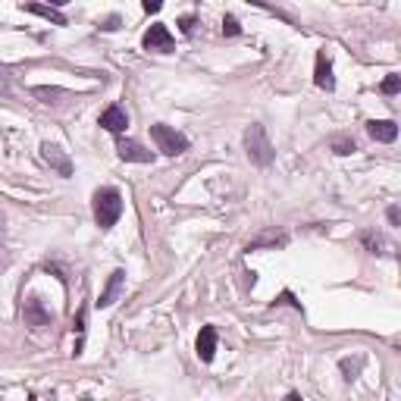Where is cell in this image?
<instances>
[{"mask_svg":"<svg viewBox=\"0 0 401 401\" xmlns=\"http://www.w3.org/2000/svg\"><path fill=\"white\" fill-rule=\"evenodd\" d=\"M122 216V194L116 188H97L94 192V223L101 229L116 226V220Z\"/></svg>","mask_w":401,"mask_h":401,"instance_id":"cell-1","label":"cell"},{"mask_svg":"<svg viewBox=\"0 0 401 401\" xmlns=\"http://www.w3.org/2000/svg\"><path fill=\"white\" fill-rule=\"evenodd\" d=\"M245 151H248V157H251V164H257V166L273 164L276 151H273V144H270V138H267V129L260 126V122H254V126L245 132Z\"/></svg>","mask_w":401,"mask_h":401,"instance_id":"cell-2","label":"cell"},{"mask_svg":"<svg viewBox=\"0 0 401 401\" xmlns=\"http://www.w3.org/2000/svg\"><path fill=\"white\" fill-rule=\"evenodd\" d=\"M151 138L157 142V151H164L166 157H179L188 151V138L182 132H176V129L164 126V122H157V126H151Z\"/></svg>","mask_w":401,"mask_h":401,"instance_id":"cell-3","label":"cell"},{"mask_svg":"<svg viewBox=\"0 0 401 401\" xmlns=\"http://www.w3.org/2000/svg\"><path fill=\"white\" fill-rule=\"evenodd\" d=\"M116 154H119V160H126V164H154V151H148L144 144L132 142V138H119Z\"/></svg>","mask_w":401,"mask_h":401,"instance_id":"cell-4","label":"cell"},{"mask_svg":"<svg viewBox=\"0 0 401 401\" xmlns=\"http://www.w3.org/2000/svg\"><path fill=\"white\" fill-rule=\"evenodd\" d=\"M142 44H144V51L170 53L172 47H176V41H172V35H170V29H166V25H151V29L144 31Z\"/></svg>","mask_w":401,"mask_h":401,"instance_id":"cell-5","label":"cell"},{"mask_svg":"<svg viewBox=\"0 0 401 401\" xmlns=\"http://www.w3.org/2000/svg\"><path fill=\"white\" fill-rule=\"evenodd\" d=\"M122 285H126V270H113L107 285H104V292H101V298H97V307L116 305V298L122 295Z\"/></svg>","mask_w":401,"mask_h":401,"instance_id":"cell-6","label":"cell"},{"mask_svg":"<svg viewBox=\"0 0 401 401\" xmlns=\"http://www.w3.org/2000/svg\"><path fill=\"white\" fill-rule=\"evenodd\" d=\"M41 157H44L47 164H51L53 170H57L63 179H69V176H73V164H69V157L63 154V151H60L57 144H51V142H47V144H41Z\"/></svg>","mask_w":401,"mask_h":401,"instance_id":"cell-7","label":"cell"},{"mask_svg":"<svg viewBox=\"0 0 401 401\" xmlns=\"http://www.w3.org/2000/svg\"><path fill=\"white\" fill-rule=\"evenodd\" d=\"M101 126L107 129V132H113V135H122L129 129V116H126V110L119 104H113V107H107L104 113H101Z\"/></svg>","mask_w":401,"mask_h":401,"instance_id":"cell-8","label":"cell"},{"mask_svg":"<svg viewBox=\"0 0 401 401\" xmlns=\"http://www.w3.org/2000/svg\"><path fill=\"white\" fill-rule=\"evenodd\" d=\"M367 132H370L373 142H383V144H392L398 138V126L392 119H373V122H367Z\"/></svg>","mask_w":401,"mask_h":401,"instance_id":"cell-9","label":"cell"},{"mask_svg":"<svg viewBox=\"0 0 401 401\" xmlns=\"http://www.w3.org/2000/svg\"><path fill=\"white\" fill-rule=\"evenodd\" d=\"M194 351H198V357L204 361V364H210L216 354V329L214 326H204L198 335V342H194Z\"/></svg>","mask_w":401,"mask_h":401,"instance_id":"cell-10","label":"cell"},{"mask_svg":"<svg viewBox=\"0 0 401 401\" xmlns=\"http://www.w3.org/2000/svg\"><path fill=\"white\" fill-rule=\"evenodd\" d=\"M313 82H317L320 88H326V91H333V88H335L333 63H329L326 51H320V53H317V69H313Z\"/></svg>","mask_w":401,"mask_h":401,"instance_id":"cell-11","label":"cell"},{"mask_svg":"<svg viewBox=\"0 0 401 401\" xmlns=\"http://www.w3.org/2000/svg\"><path fill=\"white\" fill-rule=\"evenodd\" d=\"M23 10L25 13L41 16V19H47V23H53V25H66V16L60 13L57 7H47V3H23Z\"/></svg>","mask_w":401,"mask_h":401,"instance_id":"cell-12","label":"cell"},{"mask_svg":"<svg viewBox=\"0 0 401 401\" xmlns=\"http://www.w3.org/2000/svg\"><path fill=\"white\" fill-rule=\"evenodd\" d=\"M25 323H29V326H47V323H51V313L41 307L38 298H29V301H25Z\"/></svg>","mask_w":401,"mask_h":401,"instance_id":"cell-13","label":"cell"},{"mask_svg":"<svg viewBox=\"0 0 401 401\" xmlns=\"http://www.w3.org/2000/svg\"><path fill=\"white\" fill-rule=\"evenodd\" d=\"M285 242H289V235H276V232H270V235L251 242V245H248V251H257V248H263V245H285Z\"/></svg>","mask_w":401,"mask_h":401,"instance_id":"cell-14","label":"cell"},{"mask_svg":"<svg viewBox=\"0 0 401 401\" xmlns=\"http://www.w3.org/2000/svg\"><path fill=\"white\" fill-rule=\"evenodd\" d=\"M398 88H401V75H386V79H383V85H379V91H383V94H398Z\"/></svg>","mask_w":401,"mask_h":401,"instance_id":"cell-15","label":"cell"},{"mask_svg":"<svg viewBox=\"0 0 401 401\" xmlns=\"http://www.w3.org/2000/svg\"><path fill=\"white\" fill-rule=\"evenodd\" d=\"M333 148H335V154H354L357 151V144L354 142H345V138H339V142H333Z\"/></svg>","mask_w":401,"mask_h":401,"instance_id":"cell-16","label":"cell"},{"mask_svg":"<svg viewBox=\"0 0 401 401\" xmlns=\"http://www.w3.org/2000/svg\"><path fill=\"white\" fill-rule=\"evenodd\" d=\"M238 31H242L238 29V19L235 16H226L223 19V35H238Z\"/></svg>","mask_w":401,"mask_h":401,"instance_id":"cell-17","label":"cell"},{"mask_svg":"<svg viewBox=\"0 0 401 401\" xmlns=\"http://www.w3.org/2000/svg\"><path fill=\"white\" fill-rule=\"evenodd\" d=\"M179 29L185 31V35H192L194 31V16H182V19H179Z\"/></svg>","mask_w":401,"mask_h":401,"instance_id":"cell-18","label":"cell"},{"mask_svg":"<svg viewBox=\"0 0 401 401\" xmlns=\"http://www.w3.org/2000/svg\"><path fill=\"white\" fill-rule=\"evenodd\" d=\"M142 7L148 10V13H160V7H164V0H142Z\"/></svg>","mask_w":401,"mask_h":401,"instance_id":"cell-19","label":"cell"},{"mask_svg":"<svg viewBox=\"0 0 401 401\" xmlns=\"http://www.w3.org/2000/svg\"><path fill=\"white\" fill-rule=\"evenodd\" d=\"M389 223H392V226H398V220H401V214H398V207H389Z\"/></svg>","mask_w":401,"mask_h":401,"instance_id":"cell-20","label":"cell"},{"mask_svg":"<svg viewBox=\"0 0 401 401\" xmlns=\"http://www.w3.org/2000/svg\"><path fill=\"white\" fill-rule=\"evenodd\" d=\"M104 29H107V31L119 29V16H110V19H107V23H104Z\"/></svg>","mask_w":401,"mask_h":401,"instance_id":"cell-21","label":"cell"},{"mask_svg":"<svg viewBox=\"0 0 401 401\" xmlns=\"http://www.w3.org/2000/svg\"><path fill=\"white\" fill-rule=\"evenodd\" d=\"M47 3H51V7H66L69 0H47Z\"/></svg>","mask_w":401,"mask_h":401,"instance_id":"cell-22","label":"cell"}]
</instances>
